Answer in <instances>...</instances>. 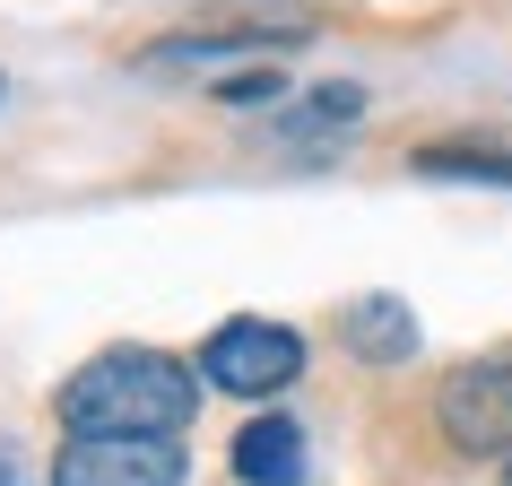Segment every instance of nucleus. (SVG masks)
Here are the masks:
<instances>
[{
    "label": "nucleus",
    "instance_id": "obj_11",
    "mask_svg": "<svg viewBox=\"0 0 512 486\" xmlns=\"http://www.w3.org/2000/svg\"><path fill=\"white\" fill-rule=\"evenodd\" d=\"M504 486H512V460H504Z\"/></svg>",
    "mask_w": 512,
    "mask_h": 486
},
{
    "label": "nucleus",
    "instance_id": "obj_9",
    "mask_svg": "<svg viewBox=\"0 0 512 486\" xmlns=\"http://www.w3.org/2000/svg\"><path fill=\"white\" fill-rule=\"evenodd\" d=\"M217 105H235V113H261V105H287V79H278L270 61H261V70H235V79H217Z\"/></svg>",
    "mask_w": 512,
    "mask_h": 486
},
{
    "label": "nucleus",
    "instance_id": "obj_6",
    "mask_svg": "<svg viewBox=\"0 0 512 486\" xmlns=\"http://www.w3.org/2000/svg\"><path fill=\"white\" fill-rule=\"evenodd\" d=\"M339 339H348V356H365V365H408V356H417V313H408L400 296H356L348 313H339Z\"/></svg>",
    "mask_w": 512,
    "mask_h": 486
},
{
    "label": "nucleus",
    "instance_id": "obj_7",
    "mask_svg": "<svg viewBox=\"0 0 512 486\" xmlns=\"http://www.w3.org/2000/svg\"><path fill=\"white\" fill-rule=\"evenodd\" d=\"M408 174H426V183H504V191H512V148L426 139V148H408Z\"/></svg>",
    "mask_w": 512,
    "mask_h": 486
},
{
    "label": "nucleus",
    "instance_id": "obj_2",
    "mask_svg": "<svg viewBox=\"0 0 512 486\" xmlns=\"http://www.w3.org/2000/svg\"><path fill=\"white\" fill-rule=\"evenodd\" d=\"M304 374V339L287 322H261V313H235L200 339V382L235 391V400H278L287 382Z\"/></svg>",
    "mask_w": 512,
    "mask_h": 486
},
{
    "label": "nucleus",
    "instance_id": "obj_5",
    "mask_svg": "<svg viewBox=\"0 0 512 486\" xmlns=\"http://www.w3.org/2000/svg\"><path fill=\"white\" fill-rule=\"evenodd\" d=\"M304 469H313V460H304V426L296 417H252V426L235 434V478L243 486H304Z\"/></svg>",
    "mask_w": 512,
    "mask_h": 486
},
{
    "label": "nucleus",
    "instance_id": "obj_8",
    "mask_svg": "<svg viewBox=\"0 0 512 486\" xmlns=\"http://www.w3.org/2000/svg\"><path fill=\"white\" fill-rule=\"evenodd\" d=\"M348 122H365V87H313L278 131L287 139H322V131H348Z\"/></svg>",
    "mask_w": 512,
    "mask_h": 486
},
{
    "label": "nucleus",
    "instance_id": "obj_4",
    "mask_svg": "<svg viewBox=\"0 0 512 486\" xmlns=\"http://www.w3.org/2000/svg\"><path fill=\"white\" fill-rule=\"evenodd\" d=\"M53 486H183L174 443H113V434H70L53 452Z\"/></svg>",
    "mask_w": 512,
    "mask_h": 486
},
{
    "label": "nucleus",
    "instance_id": "obj_3",
    "mask_svg": "<svg viewBox=\"0 0 512 486\" xmlns=\"http://www.w3.org/2000/svg\"><path fill=\"white\" fill-rule=\"evenodd\" d=\"M434 426L469 460H495V452L512 460V356H469V365H452L443 391H434Z\"/></svg>",
    "mask_w": 512,
    "mask_h": 486
},
{
    "label": "nucleus",
    "instance_id": "obj_1",
    "mask_svg": "<svg viewBox=\"0 0 512 486\" xmlns=\"http://www.w3.org/2000/svg\"><path fill=\"white\" fill-rule=\"evenodd\" d=\"M200 408V365L165 348H96L61 382V426L113 434V443H174Z\"/></svg>",
    "mask_w": 512,
    "mask_h": 486
},
{
    "label": "nucleus",
    "instance_id": "obj_10",
    "mask_svg": "<svg viewBox=\"0 0 512 486\" xmlns=\"http://www.w3.org/2000/svg\"><path fill=\"white\" fill-rule=\"evenodd\" d=\"M0 486H18V469H9V452H0Z\"/></svg>",
    "mask_w": 512,
    "mask_h": 486
}]
</instances>
